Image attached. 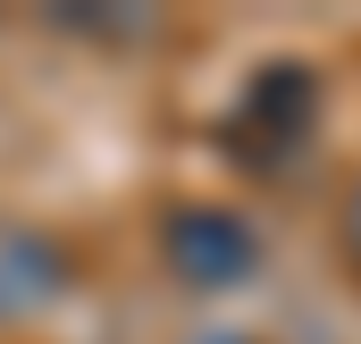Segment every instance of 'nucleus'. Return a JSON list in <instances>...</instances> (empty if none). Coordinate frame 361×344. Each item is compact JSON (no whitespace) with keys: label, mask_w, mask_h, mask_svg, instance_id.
<instances>
[{"label":"nucleus","mask_w":361,"mask_h":344,"mask_svg":"<svg viewBox=\"0 0 361 344\" xmlns=\"http://www.w3.org/2000/svg\"><path fill=\"white\" fill-rule=\"evenodd\" d=\"M311 126H319V68H302V59H269L261 76H244L227 126H219V143H227L235 168L277 176L302 143H311Z\"/></svg>","instance_id":"nucleus-1"},{"label":"nucleus","mask_w":361,"mask_h":344,"mask_svg":"<svg viewBox=\"0 0 361 344\" xmlns=\"http://www.w3.org/2000/svg\"><path fill=\"white\" fill-rule=\"evenodd\" d=\"M160 260L177 269L185 285L219 294V285H244L261 269V235H252V219H235L219 202H185V210L160 219Z\"/></svg>","instance_id":"nucleus-2"},{"label":"nucleus","mask_w":361,"mask_h":344,"mask_svg":"<svg viewBox=\"0 0 361 344\" xmlns=\"http://www.w3.org/2000/svg\"><path fill=\"white\" fill-rule=\"evenodd\" d=\"M68 277H76V260H68L59 235H42V227H25V219H0V319L51 311V302L68 294Z\"/></svg>","instance_id":"nucleus-3"},{"label":"nucleus","mask_w":361,"mask_h":344,"mask_svg":"<svg viewBox=\"0 0 361 344\" xmlns=\"http://www.w3.org/2000/svg\"><path fill=\"white\" fill-rule=\"evenodd\" d=\"M345 260H353V277H361V193H353V210H345Z\"/></svg>","instance_id":"nucleus-4"},{"label":"nucleus","mask_w":361,"mask_h":344,"mask_svg":"<svg viewBox=\"0 0 361 344\" xmlns=\"http://www.w3.org/2000/svg\"><path fill=\"white\" fill-rule=\"evenodd\" d=\"M210 344H252V336H210Z\"/></svg>","instance_id":"nucleus-5"}]
</instances>
